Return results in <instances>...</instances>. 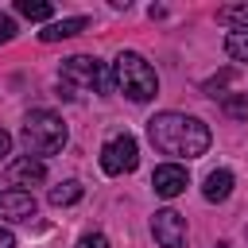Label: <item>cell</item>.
<instances>
[{
    "mask_svg": "<svg viewBox=\"0 0 248 248\" xmlns=\"http://www.w3.org/2000/svg\"><path fill=\"white\" fill-rule=\"evenodd\" d=\"M147 140L155 143V151L174 155V159H198L209 151V128L198 116L186 112H159L147 120Z\"/></svg>",
    "mask_w": 248,
    "mask_h": 248,
    "instance_id": "1",
    "label": "cell"
},
{
    "mask_svg": "<svg viewBox=\"0 0 248 248\" xmlns=\"http://www.w3.org/2000/svg\"><path fill=\"white\" fill-rule=\"evenodd\" d=\"M112 78H116V89H120L128 101H136V105H143V101H151V97L159 93V78H155L151 62H147L143 54H136V50H120V54H116Z\"/></svg>",
    "mask_w": 248,
    "mask_h": 248,
    "instance_id": "2",
    "label": "cell"
},
{
    "mask_svg": "<svg viewBox=\"0 0 248 248\" xmlns=\"http://www.w3.org/2000/svg\"><path fill=\"white\" fill-rule=\"evenodd\" d=\"M108 89V74H105V62L89 58V54H74L62 62L58 70V93L66 101H78L85 93H105Z\"/></svg>",
    "mask_w": 248,
    "mask_h": 248,
    "instance_id": "3",
    "label": "cell"
},
{
    "mask_svg": "<svg viewBox=\"0 0 248 248\" xmlns=\"http://www.w3.org/2000/svg\"><path fill=\"white\" fill-rule=\"evenodd\" d=\"M19 140H23L27 155H35V159L54 155V151L66 147V124H62L58 112H50V108H35V112H27V120H23Z\"/></svg>",
    "mask_w": 248,
    "mask_h": 248,
    "instance_id": "4",
    "label": "cell"
},
{
    "mask_svg": "<svg viewBox=\"0 0 248 248\" xmlns=\"http://www.w3.org/2000/svg\"><path fill=\"white\" fill-rule=\"evenodd\" d=\"M136 163H140L136 136L116 132L112 140H105V147H101V170L105 174H128V170H136Z\"/></svg>",
    "mask_w": 248,
    "mask_h": 248,
    "instance_id": "5",
    "label": "cell"
},
{
    "mask_svg": "<svg viewBox=\"0 0 248 248\" xmlns=\"http://www.w3.org/2000/svg\"><path fill=\"white\" fill-rule=\"evenodd\" d=\"M151 236L159 248H182L186 244V217L178 209H159L151 217Z\"/></svg>",
    "mask_w": 248,
    "mask_h": 248,
    "instance_id": "6",
    "label": "cell"
},
{
    "mask_svg": "<svg viewBox=\"0 0 248 248\" xmlns=\"http://www.w3.org/2000/svg\"><path fill=\"white\" fill-rule=\"evenodd\" d=\"M4 174H8V182H12L16 190H23V186H43V182H46V163L35 159V155H23V159H12Z\"/></svg>",
    "mask_w": 248,
    "mask_h": 248,
    "instance_id": "7",
    "label": "cell"
},
{
    "mask_svg": "<svg viewBox=\"0 0 248 248\" xmlns=\"http://www.w3.org/2000/svg\"><path fill=\"white\" fill-rule=\"evenodd\" d=\"M186 182H190V174H186V167L182 163H163V167H155V174H151V190L159 194V198H178L182 190H186Z\"/></svg>",
    "mask_w": 248,
    "mask_h": 248,
    "instance_id": "8",
    "label": "cell"
},
{
    "mask_svg": "<svg viewBox=\"0 0 248 248\" xmlns=\"http://www.w3.org/2000/svg\"><path fill=\"white\" fill-rule=\"evenodd\" d=\"M35 194L31 190H0V221H31L35 217Z\"/></svg>",
    "mask_w": 248,
    "mask_h": 248,
    "instance_id": "9",
    "label": "cell"
},
{
    "mask_svg": "<svg viewBox=\"0 0 248 248\" xmlns=\"http://www.w3.org/2000/svg\"><path fill=\"white\" fill-rule=\"evenodd\" d=\"M78 31H85V19H81V16H70V19H50V23L39 31V39H43V43H58V39H74Z\"/></svg>",
    "mask_w": 248,
    "mask_h": 248,
    "instance_id": "10",
    "label": "cell"
},
{
    "mask_svg": "<svg viewBox=\"0 0 248 248\" xmlns=\"http://www.w3.org/2000/svg\"><path fill=\"white\" fill-rule=\"evenodd\" d=\"M202 194H205V202H225V198L232 194V170H225V167H221V170H209Z\"/></svg>",
    "mask_w": 248,
    "mask_h": 248,
    "instance_id": "11",
    "label": "cell"
},
{
    "mask_svg": "<svg viewBox=\"0 0 248 248\" xmlns=\"http://www.w3.org/2000/svg\"><path fill=\"white\" fill-rule=\"evenodd\" d=\"M85 190H81V182H74V178H66V182H58V186H50V205H74L78 198H81Z\"/></svg>",
    "mask_w": 248,
    "mask_h": 248,
    "instance_id": "12",
    "label": "cell"
},
{
    "mask_svg": "<svg viewBox=\"0 0 248 248\" xmlns=\"http://www.w3.org/2000/svg\"><path fill=\"white\" fill-rule=\"evenodd\" d=\"M225 54L232 62H248V31H229L225 35Z\"/></svg>",
    "mask_w": 248,
    "mask_h": 248,
    "instance_id": "13",
    "label": "cell"
},
{
    "mask_svg": "<svg viewBox=\"0 0 248 248\" xmlns=\"http://www.w3.org/2000/svg\"><path fill=\"white\" fill-rule=\"evenodd\" d=\"M217 19L236 23V31H248V4H225V8H217Z\"/></svg>",
    "mask_w": 248,
    "mask_h": 248,
    "instance_id": "14",
    "label": "cell"
},
{
    "mask_svg": "<svg viewBox=\"0 0 248 248\" xmlns=\"http://www.w3.org/2000/svg\"><path fill=\"white\" fill-rule=\"evenodd\" d=\"M16 12L27 16V19H50L54 16V8L46 0H16Z\"/></svg>",
    "mask_w": 248,
    "mask_h": 248,
    "instance_id": "15",
    "label": "cell"
},
{
    "mask_svg": "<svg viewBox=\"0 0 248 248\" xmlns=\"http://www.w3.org/2000/svg\"><path fill=\"white\" fill-rule=\"evenodd\" d=\"M221 105H225L229 116H248V97H240V93H229Z\"/></svg>",
    "mask_w": 248,
    "mask_h": 248,
    "instance_id": "16",
    "label": "cell"
},
{
    "mask_svg": "<svg viewBox=\"0 0 248 248\" xmlns=\"http://www.w3.org/2000/svg\"><path fill=\"white\" fill-rule=\"evenodd\" d=\"M12 39H16V19L0 16V43H12Z\"/></svg>",
    "mask_w": 248,
    "mask_h": 248,
    "instance_id": "17",
    "label": "cell"
},
{
    "mask_svg": "<svg viewBox=\"0 0 248 248\" xmlns=\"http://www.w3.org/2000/svg\"><path fill=\"white\" fill-rule=\"evenodd\" d=\"M74 248H108V240H105L101 232H89V236H81Z\"/></svg>",
    "mask_w": 248,
    "mask_h": 248,
    "instance_id": "18",
    "label": "cell"
},
{
    "mask_svg": "<svg viewBox=\"0 0 248 248\" xmlns=\"http://www.w3.org/2000/svg\"><path fill=\"white\" fill-rule=\"evenodd\" d=\"M229 78H232V70H221L217 78H209V81H205V93H213V89H221V85H225Z\"/></svg>",
    "mask_w": 248,
    "mask_h": 248,
    "instance_id": "19",
    "label": "cell"
},
{
    "mask_svg": "<svg viewBox=\"0 0 248 248\" xmlns=\"http://www.w3.org/2000/svg\"><path fill=\"white\" fill-rule=\"evenodd\" d=\"M8 151H12V136L0 128V159H8Z\"/></svg>",
    "mask_w": 248,
    "mask_h": 248,
    "instance_id": "20",
    "label": "cell"
},
{
    "mask_svg": "<svg viewBox=\"0 0 248 248\" xmlns=\"http://www.w3.org/2000/svg\"><path fill=\"white\" fill-rule=\"evenodd\" d=\"M0 248H16V236H12L4 225H0Z\"/></svg>",
    "mask_w": 248,
    "mask_h": 248,
    "instance_id": "21",
    "label": "cell"
}]
</instances>
